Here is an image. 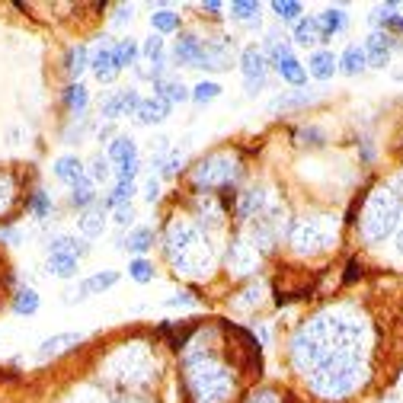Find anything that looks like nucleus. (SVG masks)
Instances as JSON below:
<instances>
[{"label": "nucleus", "instance_id": "14", "mask_svg": "<svg viewBox=\"0 0 403 403\" xmlns=\"http://www.w3.org/2000/svg\"><path fill=\"white\" fill-rule=\"evenodd\" d=\"M272 71L281 77V80H285V84H291V87H305L307 84V68L295 58V52L285 54V58H279V61L272 64Z\"/></svg>", "mask_w": 403, "mask_h": 403}, {"label": "nucleus", "instance_id": "51", "mask_svg": "<svg viewBox=\"0 0 403 403\" xmlns=\"http://www.w3.org/2000/svg\"><path fill=\"white\" fill-rule=\"evenodd\" d=\"M0 240H3V244H20L23 237L16 234V230H7V228H3V230H0Z\"/></svg>", "mask_w": 403, "mask_h": 403}, {"label": "nucleus", "instance_id": "26", "mask_svg": "<svg viewBox=\"0 0 403 403\" xmlns=\"http://www.w3.org/2000/svg\"><path fill=\"white\" fill-rule=\"evenodd\" d=\"M99 198H96V189H93L90 179H80L77 186H71V208H77V212H87V208H93Z\"/></svg>", "mask_w": 403, "mask_h": 403}, {"label": "nucleus", "instance_id": "28", "mask_svg": "<svg viewBox=\"0 0 403 403\" xmlns=\"http://www.w3.org/2000/svg\"><path fill=\"white\" fill-rule=\"evenodd\" d=\"M87 68H90V54H87V48H84V45L68 48V58H64V71H68L71 84H77V77L84 74Z\"/></svg>", "mask_w": 403, "mask_h": 403}, {"label": "nucleus", "instance_id": "11", "mask_svg": "<svg viewBox=\"0 0 403 403\" xmlns=\"http://www.w3.org/2000/svg\"><path fill=\"white\" fill-rule=\"evenodd\" d=\"M90 71H93V77H96L99 84H112L115 77H119L115 61H112V45H109V38H103V42H99L96 54L90 58Z\"/></svg>", "mask_w": 403, "mask_h": 403}, {"label": "nucleus", "instance_id": "22", "mask_svg": "<svg viewBox=\"0 0 403 403\" xmlns=\"http://www.w3.org/2000/svg\"><path fill=\"white\" fill-rule=\"evenodd\" d=\"M336 64H339L342 74H349V77L362 74V71L368 68V61H365V48L352 42V45H346V52H342V58H339Z\"/></svg>", "mask_w": 403, "mask_h": 403}, {"label": "nucleus", "instance_id": "16", "mask_svg": "<svg viewBox=\"0 0 403 403\" xmlns=\"http://www.w3.org/2000/svg\"><path fill=\"white\" fill-rule=\"evenodd\" d=\"M48 253H68V256H74V259H84V256H90V240L74 237V234H58V237H52Z\"/></svg>", "mask_w": 403, "mask_h": 403}, {"label": "nucleus", "instance_id": "37", "mask_svg": "<svg viewBox=\"0 0 403 403\" xmlns=\"http://www.w3.org/2000/svg\"><path fill=\"white\" fill-rule=\"evenodd\" d=\"M218 96H221V87L214 84V80H202V84H198L196 90H189V99H192V103H198V106H205V103H214Z\"/></svg>", "mask_w": 403, "mask_h": 403}, {"label": "nucleus", "instance_id": "4", "mask_svg": "<svg viewBox=\"0 0 403 403\" xmlns=\"http://www.w3.org/2000/svg\"><path fill=\"white\" fill-rule=\"evenodd\" d=\"M234 163H230L228 154H212L208 160H202L196 167V186L198 189H224V186H234Z\"/></svg>", "mask_w": 403, "mask_h": 403}, {"label": "nucleus", "instance_id": "38", "mask_svg": "<svg viewBox=\"0 0 403 403\" xmlns=\"http://www.w3.org/2000/svg\"><path fill=\"white\" fill-rule=\"evenodd\" d=\"M307 103H314L311 93H288V96H279L272 99V112H285V109H298V106H307Z\"/></svg>", "mask_w": 403, "mask_h": 403}, {"label": "nucleus", "instance_id": "39", "mask_svg": "<svg viewBox=\"0 0 403 403\" xmlns=\"http://www.w3.org/2000/svg\"><path fill=\"white\" fill-rule=\"evenodd\" d=\"M115 106H119V115H135L138 106H141V93L138 90H119L115 93Z\"/></svg>", "mask_w": 403, "mask_h": 403}, {"label": "nucleus", "instance_id": "1", "mask_svg": "<svg viewBox=\"0 0 403 403\" xmlns=\"http://www.w3.org/2000/svg\"><path fill=\"white\" fill-rule=\"evenodd\" d=\"M362 381H365V368L358 365L352 356H342L330 358L327 365L320 368L317 378L311 381V388L323 397H346L362 388Z\"/></svg>", "mask_w": 403, "mask_h": 403}, {"label": "nucleus", "instance_id": "33", "mask_svg": "<svg viewBox=\"0 0 403 403\" xmlns=\"http://www.w3.org/2000/svg\"><path fill=\"white\" fill-rule=\"evenodd\" d=\"M272 13H275L279 23H298V20L305 16V3H295V0H275Z\"/></svg>", "mask_w": 403, "mask_h": 403}, {"label": "nucleus", "instance_id": "43", "mask_svg": "<svg viewBox=\"0 0 403 403\" xmlns=\"http://www.w3.org/2000/svg\"><path fill=\"white\" fill-rule=\"evenodd\" d=\"M179 167H183V154L173 151L167 160H163V167H160V176H163V179H173V176H179Z\"/></svg>", "mask_w": 403, "mask_h": 403}, {"label": "nucleus", "instance_id": "41", "mask_svg": "<svg viewBox=\"0 0 403 403\" xmlns=\"http://www.w3.org/2000/svg\"><path fill=\"white\" fill-rule=\"evenodd\" d=\"M87 131H90V119H84V115H77V122L71 125L68 131H64V141H68V145H80V141L87 138Z\"/></svg>", "mask_w": 403, "mask_h": 403}, {"label": "nucleus", "instance_id": "48", "mask_svg": "<svg viewBox=\"0 0 403 403\" xmlns=\"http://www.w3.org/2000/svg\"><path fill=\"white\" fill-rule=\"evenodd\" d=\"M250 403H281V400H279V394H275V390H259V394L250 397Z\"/></svg>", "mask_w": 403, "mask_h": 403}, {"label": "nucleus", "instance_id": "47", "mask_svg": "<svg viewBox=\"0 0 403 403\" xmlns=\"http://www.w3.org/2000/svg\"><path fill=\"white\" fill-rule=\"evenodd\" d=\"M145 198L151 202V205L160 198V179H157V176H147V183H145Z\"/></svg>", "mask_w": 403, "mask_h": 403}, {"label": "nucleus", "instance_id": "40", "mask_svg": "<svg viewBox=\"0 0 403 403\" xmlns=\"http://www.w3.org/2000/svg\"><path fill=\"white\" fill-rule=\"evenodd\" d=\"M129 275L138 281V285H147V281H154V266L147 263V259L138 256V259H131V263H129Z\"/></svg>", "mask_w": 403, "mask_h": 403}, {"label": "nucleus", "instance_id": "50", "mask_svg": "<svg viewBox=\"0 0 403 403\" xmlns=\"http://www.w3.org/2000/svg\"><path fill=\"white\" fill-rule=\"evenodd\" d=\"M186 305H196V301H192V295H173V298H167V307H186Z\"/></svg>", "mask_w": 403, "mask_h": 403}, {"label": "nucleus", "instance_id": "46", "mask_svg": "<svg viewBox=\"0 0 403 403\" xmlns=\"http://www.w3.org/2000/svg\"><path fill=\"white\" fill-rule=\"evenodd\" d=\"M131 13H135V7H131V3H119V7H115L112 23H115V26H125V23H131Z\"/></svg>", "mask_w": 403, "mask_h": 403}, {"label": "nucleus", "instance_id": "15", "mask_svg": "<svg viewBox=\"0 0 403 403\" xmlns=\"http://www.w3.org/2000/svg\"><path fill=\"white\" fill-rule=\"evenodd\" d=\"M320 42H327V36L320 29L317 16H301L295 23V45L311 48V45H320Z\"/></svg>", "mask_w": 403, "mask_h": 403}, {"label": "nucleus", "instance_id": "42", "mask_svg": "<svg viewBox=\"0 0 403 403\" xmlns=\"http://www.w3.org/2000/svg\"><path fill=\"white\" fill-rule=\"evenodd\" d=\"M295 138H298V141H305V145H311V147H323V145H327L323 131L314 129V125H311V129H307V125H301V129L295 131Z\"/></svg>", "mask_w": 403, "mask_h": 403}, {"label": "nucleus", "instance_id": "12", "mask_svg": "<svg viewBox=\"0 0 403 403\" xmlns=\"http://www.w3.org/2000/svg\"><path fill=\"white\" fill-rule=\"evenodd\" d=\"M170 115V103L163 96H141V106L135 112V122L138 125H154V122H163Z\"/></svg>", "mask_w": 403, "mask_h": 403}, {"label": "nucleus", "instance_id": "2", "mask_svg": "<svg viewBox=\"0 0 403 403\" xmlns=\"http://www.w3.org/2000/svg\"><path fill=\"white\" fill-rule=\"evenodd\" d=\"M397 218H400V198L390 189H378L365 208V221H362V234L368 244H381L397 228Z\"/></svg>", "mask_w": 403, "mask_h": 403}, {"label": "nucleus", "instance_id": "25", "mask_svg": "<svg viewBox=\"0 0 403 403\" xmlns=\"http://www.w3.org/2000/svg\"><path fill=\"white\" fill-rule=\"evenodd\" d=\"M154 240H157V237H154L151 228H131L129 234H125V247H122V250H131V253H138V256H141V253L154 250Z\"/></svg>", "mask_w": 403, "mask_h": 403}, {"label": "nucleus", "instance_id": "27", "mask_svg": "<svg viewBox=\"0 0 403 403\" xmlns=\"http://www.w3.org/2000/svg\"><path fill=\"white\" fill-rule=\"evenodd\" d=\"M317 23H320V29H323V36H339L346 26H349V20H346V13H342L339 7H327L323 13L317 16Z\"/></svg>", "mask_w": 403, "mask_h": 403}, {"label": "nucleus", "instance_id": "35", "mask_svg": "<svg viewBox=\"0 0 403 403\" xmlns=\"http://www.w3.org/2000/svg\"><path fill=\"white\" fill-rule=\"evenodd\" d=\"M259 10H263V7H259L256 0H234V3H230V16L240 20V23H256Z\"/></svg>", "mask_w": 403, "mask_h": 403}, {"label": "nucleus", "instance_id": "3", "mask_svg": "<svg viewBox=\"0 0 403 403\" xmlns=\"http://www.w3.org/2000/svg\"><path fill=\"white\" fill-rule=\"evenodd\" d=\"M336 240V224L333 218H311V221H298L291 228V247L298 253H317L327 250L330 244Z\"/></svg>", "mask_w": 403, "mask_h": 403}, {"label": "nucleus", "instance_id": "44", "mask_svg": "<svg viewBox=\"0 0 403 403\" xmlns=\"http://www.w3.org/2000/svg\"><path fill=\"white\" fill-rule=\"evenodd\" d=\"M112 221L119 228H131V221H135V205H119L112 208Z\"/></svg>", "mask_w": 403, "mask_h": 403}, {"label": "nucleus", "instance_id": "10", "mask_svg": "<svg viewBox=\"0 0 403 403\" xmlns=\"http://www.w3.org/2000/svg\"><path fill=\"white\" fill-rule=\"evenodd\" d=\"M52 170H54V179L64 183V186H77L80 179H87V167L77 154H61V157L54 160Z\"/></svg>", "mask_w": 403, "mask_h": 403}, {"label": "nucleus", "instance_id": "36", "mask_svg": "<svg viewBox=\"0 0 403 403\" xmlns=\"http://www.w3.org/2000/svg\"><path fill=\"white\" fill-rule=\"evenodd\" d=\"M26 208H29L36 218H48V214L54 212V205H52V196L48 192H42V189H36L29 196V202H26Z\"/></svg>", "mask_w": 403, "mask_h": 403}, {"label": "nucleus", "instance_id": "9", "mask_svg": "<svg viewBox=\"0 0 403 403\" xmlns=\"http://www.w3.org/2000/svg\"><path fill=\"white\" fill-rule=\"evenodd\" d=\"M112 285H119V272H115V269H103V272L80 281V285H77V295H68V301H84V298H90V295L109 291Z\"/></svg>", "mask_w": 403, "mask_h": 403}, {"label": "nucleus", "instance_id": "24", "mask_svg": "<svg viewBox=\"0 0 403 403\" xmlns=\"http://www.w3.org/2000/svg\"><path fill=\"white\" fill-rule=\"evenodd\" d=\"M38 307H42V298H38L36 288H16L13 291V311L20 314V317H32V314H38Z\"/></svg>", "mask_w": 403, "mask_h": 403}, {"label": "nucleus", "instance_id": "29", "mask_svg": "<svg viewBox=\"0 0 403 403\" xmlns=\"http://www.w3.org/2000/svg\"><path fill=\"white\" fill-rule=\"evenodd\" d=\"M374 23L381 26V32H388V36H403V16L397 13L394 3H384V7L378 10V16H374Z\"/></svg>", "mask_w": 403, "mask_h": 403}, {"label": "nucleus", "instance_id": "52", "mask_svg": "<svg viewBox=\"0 0 403 403\" xmlns=\"http://www.w3.org/2000/svg\"><path fill=\"white\" fill-rule=\"evenodd\" d=\"M202 10H208V13H221L224 7H221V3H214V0H208V3H202Z\"/></svg>", "mask_w": 403, "mask_h": 403}, {"label": "nucleus", "instance_id": "20", "mask_svg": "<svg viewBox=\"0 0 403 403\" xmlns=\"http://www.w3.org/2000/svg\"><path fill=\"white\" fill-rule=\"evenodd\" d=\"M138 54H141V45H138L135 38H119L112 45V61H115V71L122 74L125 68H131V64L138 61Z\"/></svg>", "mask_w": 403, "mask_h": 403}, {"label": "nucleus", "instance_id": "23", "mask_svg": "<svg viewBox=\"0 0 403 403\" xmlns=\"http://www.w3.org/2000/svg\"><path fill=\"white\" fill-rule=\"evenodd\" d=\"M48 272L58 279H74L80 272V259L68 256V253H48Z\"/></svg>", "mask_w": 403, "mask_h": 403}, {"label": "nucleus", "instance_id": "5", "mask_svg": "<svg viewBox=\"0 0 403 403\" xmlns=\"http://www.w3.org/2000/svg\"><path fill=\"white\" fill-rule=\"evenodd\" d=\"M397 42H394V36H388V32H372V36L365 38V61H368V68H388V61H390V48H394Z\"/></svg>", "mask_w": 403, "mask_h": 403}, {"label": "nucleus", "instance_id": "34", "mask_svg": "<svg viewBox=\"0 0 403 403\" xmlns=\"http://www.w3.org/2000/svg\"><path fill=\"white\" fill-rule=\"evenodd\" d=\"M87 179H90L93 186L109 183V179H112V163H109L106 157H93L90 163H87Z\"/></svg>", "mask_w": 403, "mask_h": 403}, {"label": "nucleus", "instance_id": "8", "mask_svg": "<svg viewBox=\"0 0 403 403\" xmlns=\"http://www.w3.org/2000/svg\"><path fill=\"white\" fill-rule=\"evenodd\" d=\"M240 71H244V84H256V80H266V54L259 45H247L240 52Z\"/></svg>", "mask_w": 403, "mask_h": 403}, {"label": "nucleus", "instance_id": "19", "mask_svg": "<svg viewBox=\"0 0 403 403\" xmlns=\"http://www.w3.org/2000/svg\"><path fill=\"white\" fill-rule=\"evenodd\" d=\"M80 234H84V240H93V237H99L103 234V228H106V208L99 205H93V208H87V212H80Z\"/></svg>", "mask_w": 403, "mask_h": 403}, {"label": "nucleus", "instance_id": "53", "mask_svg": "<svg viewBox=\"0 0 403 403\" xmlns=\"http://www.w3.org/2000/svg\"><path fill=\"white\" fill-rule=\"evenodd\" d=\"M106 138H112V125H106V129H99V141H106Z\"/></svg>", "mask_w": 403, "mask_h": 403}, {"label": "nucleus", "instance_id": "45", "mask_svg": "<svg viewBox=\"0 0 403 403\" xmlns=\"http://www.w3.org/2000/svg\"><path fill=\"white\" fill-rule=\"evenodd\" d=\"M99 115L106 119V122H115L119 119V106H115V93H109L103 103H99Z\"/></svg>", "mask_w": 403, "mask_h": 403}, {"label": "nucleus", "instance_id": "21", "mask_svg": "<svg viewBox=\"0 0 403 403\" xmlns=\"http://www.w3.org/2000/svg\"><path fill=\"white\" fill-rule=\"evenodd\" d=\"M154 96H163L173 106V103H186L189 99V87L183 80H176V77H167V80H157L154 84Z\"/></svg>", "mask_w": 403, "mask_h": 403}, {"label": "nucleus", "instance_id": "30", "mask_svg": "<svg viewBox=\"0 0 403 403\" xmlns=\"http://www.w3.org/2000/svg\"><path fill=\"white\" fill-rule=\"evenodd\" d=\"M87 103H90V90H87L80 80H77V84H68V90H64V106H68L71 112L84 115Z\"/></svg>", "mask_w": 403, "mask_h": 403}, {"label": "nucleus", "instance_id": "49", "mask_svg": "<svg viewBox=\"0 0 403 403\" xmlns=\"http://www.w3.org/2000/svg\"><path fill=\"white\" fill-rule=\"evenodd\" d=\"M358 275H362V263H358V259H349V269H346V285H352V281L358 279Z\"/></svg>", "mask_w": 403, "mask_h": 403}, {"label": "nucleus", "instance_id": "13", "mask_svg": "<svg viewBox=\"0 0 403 403\" xmlns=\"http://www.w3.org/2000/svg\"><path fill=\"white\" fill-rule=\"evenodd\" d=\"M198 48H202V36L198 32H179L173 45V61L183 64V68H192L198 58Z\"/></svg>", "mask_w": 403, "mask_h": 403}, {"label": "nucleus", "instance_id": "6", "mask_svg": "<svg viewBox=\"0 0 403 403\" xmlns=\"http://www.w3.org/2000/svg\"><path fill=\"white\" fill-rule=\"evenodd\" d=\"M80 342H84V336H80V333H54V336H48V339L38 342V362H48V358L64 356V352L77 349Z\"/></svg>", "mask_w": 403, "mask_h": 403}, {"label": "nucleus", "instance_id": "7", "mask_svg": "<svg viewBox=\"0 0 403 403\" xmlns=\"http://www.w3.org/2000/svg\"><path fill=\"white\" fill-rule=\"evenodd\" d=\"M256 247L247 244V240H234V247H230L228 253V266L234 269V275H253L256 272Z\"/></svg>", "mask_w": 403, "mask_h": 403}, {"label": "nucleus", "instance_id": "17", "mask_svg": "<svg viewBox=\"0 0 403 403\" xmlns=\"http://www.w3.org/2000/svg\"><path fill=\"white\" fill-rule=\"evenodd\" d=\"M336 54L327 52V48H320V52L311 54V61H307V77H314V80H330V77L336 74Z\"/></svg>", "mask_w": 403, "mask_h": 403}, {"label": "nucleus", "instance_id": "18", "mask_svg": "<svg viewBox=\"0 0 403 403\" xmlns=\"http://www.w3.org/2000/svg\"><path fill=\"white\" fill-rule=\"evenodd\" d=\"M106 160L115 163V167H119V163H129V160H138V145L129 135H115L106 147Z\"/></svg>", "mask_w": 403, "mask_h": 403}, {"label": "nucleus", "instance_id": "32", "mask_svg": "<svg viewBox=\"0 0 403 403\" xmlns=\"http://www.w3.org/2000/svg\"><path fill=\"white\" fill-rule=\"evenodd\" d=\"M163 54H167V42H163V36L151 32V36L141 42V58L151 61V64H160V61H163Z\"/></svg>", "mask_w": 403, "mask_h": 403}, {"label": "nucleus", "instance_id": "54", "mask_svg": "<svg viewBox=\"0 0 403 403\" xmlns=\"http://www.w3.org/2000/svg\"><path fill=\"white\" fill-rule=\"evenodd\" d=\"M400 253H403V234H400Z\"/></svg>", "mask_w": 403, "mask_h": 403}, {"label": "nucleus", "instance_id": "31", "mask_svg": "<svg viewBox=\"0 0 403 403\" xmlns=\"http://www.w3.org/2000/svg\"><path fill=\"white\" fill-rule=\"evenodd\" d=\"M179 26H183V20L173 13V10H154L151 16V29L157 32V36H167V32H179Z\"/></svg>", "mask_w": 403, "mask_h": 403}]
</instances>
